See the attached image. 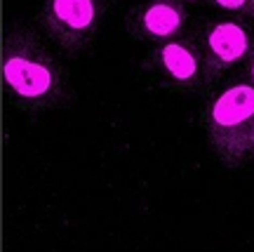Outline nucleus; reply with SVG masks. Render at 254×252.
Masks as SVG:
<instances>
[{
	"label": "nucleus",
	"instance_id": "nucleus-3",
	"mask_svg": "<svg viewBox=\"0 0 254 252\" xmlns=\"http://www.w3.org/2000/svg\"><path fill=\"white\" fill-rule=\"evenodd\" d=\"M106 0H43L38 14L45 36L66 52H80L97 38Z\"/></svg>",
	"mask_w": 254,
	"mask_h": 252
},
{
	"label": "nucleus",
	"instance_id": "nucleus-1",
	"mask_svg": "<svg viewBox=\"0 0 254 252\" xmlns=\"http://www.w3.org/2000/svg\"><path fill=\"white\" fill-rule=\"evenodd\" d=\"M0 81L7 101L24 111L55 108L68 94L64 69L28 28H9L2 36Z\"/></svg>",
	"mask_w": 254,
	"mask_h": 252
},
{
	"label": "nucleus",
	"instance_id": "nucleus-7",
	"mask_svg": "<svg viewBox=\"0 0 254 252\" xmlns=\"http://www.w3.org/2000/svg\"><path fill=\"white\" fill-rule=\"evenodd\" d=\"M214 7L224 9L238 19H250L254 21V0H209Z\"/></svg>",
	"mask_w": 254,
	"mask_h": 252
},
{
	"label": "nucleus",
	"instance_id": "nucleus-4",
	"mask_svg": "<svg viewBox=\"0 0 254 252\" xmlns=\"http://www.w3.org/2000/svg\"><path fill=\"white\" fill-rule=\"evenodd\" d=\"M195 43L205 64V85L219 81L228 69L245 62L254 45L252 28L238 17L214 19L202 26Z\"/></svg>",
	"mask_w": 254,
	"mask_h": 252
},
{
	"label": "nucleus",
	"instance_id": "nucleus-8",
	"mask_svg": "<svg viewBox=\"0 0 254 252\" xmlns=\"http://www.w3.org/2000/svg\"><path fill=\"white\" fill-rule=\"evenodd\" d=\"M245 78L254 85V45H252V50H250V54H247V59H245Z\"/></svg>",
	"mask_w": 254,
	"mask_h": 252
},
{
	"label": "nucleus",
	"instance_id": "nucleus-6",
	"mask_svg": "<svg viewBox=\"0 0 254 252\" xmlns=\"http://www.w3.org/2000/svg\"><path fill=\"white\" fill-rule=\"evenodd\" d=\"M189 24V9L184 0H144L139 2L127 19L132 38L163 43L170 38L184 36Z\"/></svg>",
	"mask_w": 254,
	"mask_h": 252
},
{
	"label": "nucleus",
	"instance_id": "nucleus-5",
	"mask_svg": "<svg viewBox=\"0 0 254 252\" xmlns=\"http://www.w3.org/2000/svg\"><path fill=\"white\" fill-rule=\"evenodd\" d=\"M151 66L160 76V81L172 90L193 92L205 85V64L193 38L177 36L155 43L151 52Z\"/></svg>",
	"mask_w": 254,
	"mask_h": 252
},
{
	"label": "nucleus",
	"instance_id": "nucleus-2",
	"mask_svg": "<svg viewBox=\"0 0 254 252\" xmlns=\"http://www.w3.org/2000/svg\"><path fill=\"white\" fill-rule=\"evenodd\" d=\"M202 130L217 158L231 168L254 158V85L247 78L228 83L207 99Z\"/></svg>",
	"mask_w": 254,
	"mask_h": 252
},
{
	"label": "nucleus",
	"instance_id": "nucleus-9",
	"mask_svg": "<svg viewBox=\"0 0 254 252\" xmlns=\"http://www.w3.org/2000/svg\"><path fill=\"white\" fill-rule=\"evenodd\" d=\"M184 2H202V0H184Z\"/></svg>",
	"mask_w": 254,
	"mask_h": 252
}]
</instances>
